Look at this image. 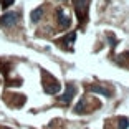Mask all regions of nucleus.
I'll use <instances>...</instances> for the list:
<instances>
[{"label": "nucleus", "mask_w": 129, "mask_h": 129, "mask_svg": "<svg viewBox=\"0 0 129 129\" xmlns=\"http://www.w3.org/2000/svg\"><path fill=\"white\" fill-rule=\"evenodd\" d=\"M88 2H89V0H73L76 15H78L80 22H83V20H84V15L88 13Z\"/></svg>", "instance_id": "nucleus-1"}, {"label": "nucleus", "mask_w": 129, "mask_h": 129, "mask_svg": "<svg viewBox=\"0 0 129 129\" xmlns=\"http://www.w3.org/2000/svg\"><path fill=\"white\" fill-rule=\"evenodd\" d=\"M18 17L20 15L17 12H8V13L0 17V25H2V27H13V25L18 22Z\"/></svg>", "instance_id": "nucleus-2"}, {"label": "nucleus", "mask_w": 129, "mask_h": 129, "mask_svg": "<svg viewBox=\"0 0 129 129\" xmlns=\"http://www.w3.org/2000/svg\"><path fill=\"white\" fill-rule=\"evenodd\" d=\"M75 93H76V88L73 86V84H68V86H66V91L60 96V101L61 103H70V101H71V98L75 96Z\"/></svg>", "instance_id": "nucleus-3"}, {"label": "nucleus", "mask_w": 129, "mask_h": 129, "mask_svg": "<svg viewBox=\"0 0 129 129\" xmlns=\"http://www.w3.org/2000/svg\"><path fill=\"white\" fill-rule=\"evenodd\" d=\"M56 15H58V23H60V27H61V28H68L71 22H70L68 15L64 13V10H63V8H58Z\"/></svg>", "instance_id": "nucleus-4"}, {"label": "nucleus", "mask_w": 129, "mask_h": 129, "mask_svg": "<svg viewBox=\"0 0 129 129\" xmlns=\"http://www.w3.org/2000/svg\"><path fill=\"white\" fill-rule=\"evenodd\" d=\"M60 88H61V84L58 83V81L51 80V83L45 84V86H43V89H45V93H48V94H56V93L60 91Z\"/></svg>", "instance_id": "nucleus-5"}, {"label": "nucleus", "mask_w": 129, "mask_h": 129, "mask_svg": "<svg viewBox=\"0 0 129 129\" xmlns=\"http://www.w3.org/2000/svg\"><path fill=\"white\" fill-rule=\"evenodd\" d=\"M89 91L96 93V94H103V96H106V98H109V96H111V91L108 89V88L98 86V84H93V86H89Z\"/></svg>", "instance_id": "nucleus-6"}, {"label": "nucleus", "mask_w": 129, "mask_h": 129, "mask_svg": "<svg viewBox=\"0 0 129 129\" xmlns=\"http://www.w3.org/2000/svg\"><path fill=\"white\" fill-rule=\"evenodd\" d=\"M42 17H43V8H42V7H38V8H35V10L31 12L30 18H31V22H33V23H37L38 20L42 18Z\"/></svg>", "instance_id": "nucleus-7"}, {"label": "nucleus", "mask_w": 129, "mask_h": 129, "mask_svg": "<svg viewBox=\"0 0 129 129\" xmlns=\"http://www.w3.org/2000/svg\"><path fill=\"white\" fill-rule=\"evenodd\" d=\"M129 127V119L127 118H119L118 119V129H127Z\"/></svg>", "instance_id": "nucleus-8"}, {"label": "nucleus", "mask_w": 129, "mask_h": 129, "mask_svg": "<svg viewBox=\"0 0 129 129\" xmlns=\"http://www.w3.org/2000/svg\"><path fill=\"white\" fill-rule=\"evenodd\" d=\"M75 40H76V33L73 31V33H68L66 37L63 38V43H64V45H71V43L75 42Z\"/></svg>", "instance_id": "nucleus-9"}, {"label": "nucleus", "mask_w": 129, "mask_h": 129, "mask_svg": "<svg viewBox=\"0 0 129 129\" xmlns=\"http://www.w3.org/2000/svg\"><path fill=\"white\" fill-rule=\"evenodd\" d=\"M84 103H86V99H81V101L80 103H78V104H76V108H75V111H76V113H78V114H81V113H83V108H84Z\"/></svg>", "instance_id": "nucleus-10"}, {"label": "nucleus", "mask_w": 129, "mask_h": 129, "mask_svg": "<svg viewBox=\"0 0 129 129\" xmlns=\"http://www.w3.org/2000/svg\"><path fill=\"white\" fill-rule=\"evenodd\" d=\"M13 2H15V0H0V5H2L4 8H8Z\"/></svg>", "instance_id": "nucleus-11"}, {"label": "nucleus", "mask_w": 129, "mask_h": 129, "mask_svg": "<svg viewBox=\"0 0 129 129\" xmlns=\"http://www.w3.org/2000/svg\"><path fill=\"white\" fill-rule=\"evenodd\" d=\"M2 129H10V127H2Z\"/></svg>", "instance_id": "nucleus-12"}, {"label": "nucleus", "mask_w": 129, "mask_h": 129, "mask_svg": "<svg viewBox=\"0 0 129 129\" xmlns=\"http://www.w3.org/2000/svg\"><path fill=\"white\" fill-rule=\"evenodd\" d=\"M61 2H64V0H61Z\"/></svg>", "instance_id": "nucleus-13"}]
</instances>
